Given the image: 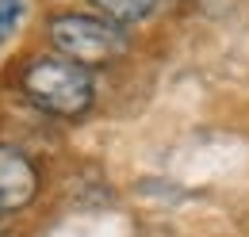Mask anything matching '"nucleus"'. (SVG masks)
Instances as JSON below:
<instances>
[{
	"label": "nucleus",
	"instance_id": "obj_6",
	"mask_svg": "<svg viewBox=\"0 0 249 237\" xmlns=\"http://www.w3.org/2000/svg\"><path fill=\"white\" fill-rule=\"evenodd\" d=\"M199 8H203L207 16H226V12L234 8V0H199Z\"/></svg>",
	"mask_w": 249,
	"mask_h": 237
},
{
	"label": "nucleus",
	"instance_id": "obj_4",
	"mask_svg": "<svg viewBox=\"0 0 249 237\" xmlns=\"http://www.w3.org/2000/svg\"><path fill=\"white\" fill-rule=\"evenodd\" d=\"M92 8L115 27H134L157 8V0H92Z\"/></svg>",
	"mask_w": 249,
	"mask_h": 237
},
{
	"label": "nucleus",
	"instance_id": "obj_1",
	"mask_svg": "<svg viewBox=\"0 0 249 237\" xmlns=\"http://www.w3.org/2000/svg\"><path fill=\"white\" fill-rule=\"evenodd\" d=\"M23 96L38 111L58 118H81L92 107V77L73 58H35L23 69Z\"/></svg>",
	"mask_w": 249,
	"mask_h": 237
},
{
	"label": "nucleus",
	"instance_id": "obj_5",
	"mask_svg": "<svg viewBox=\"0 0 249 237\" xmlns=\"http://www.w3.org/2000/svg\"><path fill=\"white\" fill-rule=\"evenodd\" d=\"M23 19V0H0V42H8Z\"/></svg>",
	"mask_w": 249,
	"mask_h": 237
},
{
	"label": "nucleus",
	"instance_id": "obj_2",
	"mask_svg": "<svg viewBox=\"0 0 249 237\" xmlns=\"http://www.w3.org/2000/svg\"><path fill=\"white\" fill-rule=\"evenodd\" d=\"M50 42L62 50V58H73L85 69L107 65L126 50L123 27H115L111 19L85 16V12H58L50 19Z\"/></svg>",
	"mask_w": 249,
	"mask_h": 237
},
{
	"label": "nucleus",
	"instance_id": "obj_3",
	"mask_svg": "<svg viewBox=\"0 0 249 237\" xmlns=\"http://www.w3.org/2000/svg\"><path fill=\"white\" fill-rule=\"evenodd\" d=\"M38 195L35 165L12 146H0V214H16Z\"/></svg>",
	"mask_w": 249,
	"mask_h": 237
}]
</instances>
